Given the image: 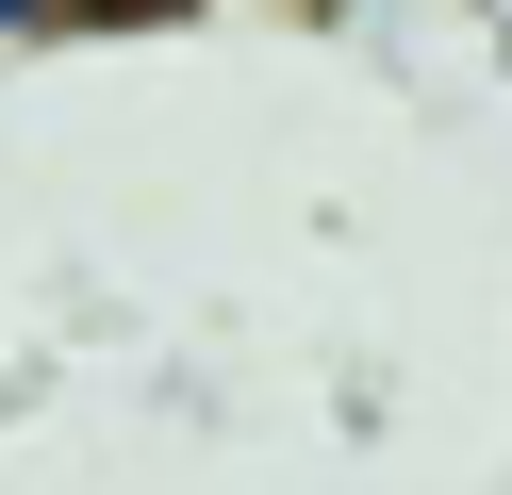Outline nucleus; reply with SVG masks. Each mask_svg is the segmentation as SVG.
I'll list each match as a JSON object with an SVG mask.
<instances>
[]
</instances>
